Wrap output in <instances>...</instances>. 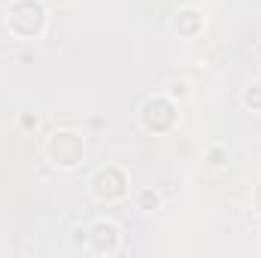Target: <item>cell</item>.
Listing matches in <instances>:
<instances>
[{
    "mask_svg": "<svg viewBox=\"0 0 261 258\" xmlns=\"http://www.w3.org/2000/svg\"><path fill=\"white\" fill-rule=\"evenodd\" d=\"M203 164H206L210 170H225V167L231 164V149H228L225 143H210V146L203 149Z\"/></svg>",
    "mask_w": 261,
    "mask_h": 258,
    "instance_id": "8",
    "label": "cell"
},
{
    "mask_svg": "<svg viewBox=\"0 0 261 258\" xmlns=\"http://www.w3.org/2000/svg\"><path fill=\"white\" fill-rule=\"evenodd\" d=\"M85 249L97 258H110L122 249V228L113 219H91L85 225Z\"/></svg>",
    "mask_w": 261,
    "mask_h": 258,
    "instance_id": "5",
    "label": "cell"
},
{
    "mask_svg": "<svg viewBox=\"0 0 261 258\" xmlns=\"http://www.w3.org/2000/svg\"><path fill=\"white\" fill-rule=\"evenodd\" d=\"M43 155L55 170H76L85 161V137L73 128H55L43 143Z\"/></svg>",
    "mask_w": 261,
    "mask_h": 258,
    "instance_id": "2",
    "label": "cell"
},
{
    "mask_svg": "<svg viewBox=\"0 0 261 258\" xmlns=\"http://www.w3.org/2000/svg\"><path fill=\"white\" fill-rule=\"evenodd\" d=\"M179 119H182L179 104L173 97H167L164 91H155V94L143 97V104L137 107V122L149 134H170V131H176Z\"/></svg>",
    "mask_w": 261,
    "mask_h": 258,
    "instance_id": "3",
    "label": "cell"
},
{
    "mask_svg": "<svg viewBox=\"0 0 261 258\" xmlns=\"http://www.w3.org/2000/svg\"><path fill=\"white\" fill-rule=\"evenodd\" d=\"M249 200H252V213L261 219V179L252 186V197H249Z\"/></svg>",
    "mask_w": 261,
    "mask_h": 258,
    "instance_id": "12",
    "label": "cell"
},
{
    "mask_svg": "<svg viewBox=\"0 0 261 258\" xmlns=\"http://www.w3.org/2000/svg\"><path fill=\"white\" fill-rule=\"evenodd\" d=\"M88 192L97 203H119L130 194V176L119 164H100L88 176Z\"/></svg>",
    "mask_w": 261,
    "mask_h": 258,
    "instance_id": "4",
    "label": "cell"
},
{
    "mask_svg": "<svg viewBox=\"0 0 261 258\" xmlns=\"http://www.w3.org/2000/svg\"><path fill=\"white\" fill-rule=\"evenodd\" d=\"M164 94H167V97H173L176 104H182V100H189L192 88H189V82H186V79H170V82L164 85Z\"/></svg>",
    "mask_w": 261,
    "mask_h": 258,
    "instance_id": "10",
    "label": "cell"
},
{
    "mask_svg": "<svg viewBox=\"0 0 261 258\" xmlns=\"http://www.w3.org/2000/svg\"><path fill=\"white\" fill-rule=\"evenodd\" d=\"M6 28L18 40H40L49 28V9L43 0H12L6 6Z\"/></svg>",
    "mask_w": 261,
    "mask_h": 258,
    "instance_id": "1",
    "label": "cell"
},
{
    "mask_svg": "<svg viewBox=\"0 0 261 258\" xmlns=\"http://www.w3.org/2000/svg\"><path fill=\"white\" fill-rule=\"evenodd\" d=\"M130 197H134V207L140 213H155V210L164 207V197H161V192L155 186H143V189H137Z\"/></svg>",
    "mask_w": 261,
    "mask_h": 258,
    "instance_id": "7",
    "label": "cell"
},
{
    "mask_svg": "<svg viewBox=\"0 0 261 258\" xmlns=\"http://www.w3.org/2000/svg\"><path fill=\"white\" fill-rule=\"evenodd\" d=\"M240 104H243V110L261 116V79H252L240 88Z\"/></svg>",
    "mask_w": 261,
    "mask_h": 258,
    "instance_id": "9",
    "label": "cell"
},
{
    "mask_svg": "<svg viewBox=\"0 0 261 258\" xmlns=\"http://www.w3.org/2000/svg\"><path fill=\"white\" fill-rule=\"evenodd\" d=\"M170 31H173L179 40H197V37L206 31V15H203V9H197L192 3L176 6V12L170 15Z\"/></svg>",
    "mask_w": 261,
    "mask_h": 258,
    "instance_id": "6",
    "label": "cell"
},
{
    "mask_svg": "<svg viewBox=\"0 0 261 258\" xmlns=\"http://www.w3.org/2000/svg\"><path fill=\"white\" fill-rule=\"evenodd\" d=\"M18 128L21 131H37L40 128V116H34V113H18Z\"/></svg>",
    "mask_w": 261,
    "mask_h": 258,
    "instance_id": "11",
    "label": "cell"
}]
</instances>
